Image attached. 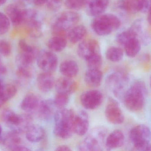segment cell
<instances>
[{
  "label": "cell",
  "mask_w": 151,
  "mask_h": 151,
  "mask_svg": "<svg viewBox=\"0 0 151 151\" xmlns=\"http://www.w3.org/2000/svg\"><path fill=\"white\" fill-rule=\"evenodd\" d=\"M1 118L3 122L11 128L12 131L20 133L26 131L31 125L32 118L29 114L18 115L10 109L2 111Z\"/></svg>",
  "instance_id": "4"
},
{
  "label": "cell",
  "mask_w": 151,
  "mask_h": 151,
  "mask_svg": "<svg viewBox=\"0 0 151 151\" xmlns=\"http://www.w3.org/2000/svg\"><path fill=\"white\" fill-rule=\"evenodd\" d=\"M21 52L16 58L17 66H31L37 60L39 51L33 46L28 44L24 40H21L18 43Z\"/></svg>",
  "instance_id": "9"
},
{
  "label": "cell",
  "mask_w": 151,
  "mask_h": 151,
  "mask_svg": "<svg viewBox=\"0 0 151 151\" xmlns=\"http://www.w3.org/2000/svg\"><path fill=\"white\" fill-rule=\"evenodd\" d=\"M37 85L39 90L43 93L50 92L55 86L54 78L50 72H43L38 76Z\"/></svg>",
  "instance_id": "18"
},
{
  "label": "cell",
  "mask_w": 151,
  "mask_h": 151,
  "mask_svg": "<svg viewBox=\"0 0 151 151\" xmlns=\"http://www.w3.org/2000/svg\"><path fill=\"white\" fill-rule=\"evenodd\" d=\"M89 116L86 112L80 111L76 114L73 118L72 129L74 133L83 136L86 134L89 128Z\"/></svg>",
  "instance_id": "13"
},
{
  "label": "cell",
  "mask_w": 151,
  "mask_h": 151,
  "mask_svg": "<svg viewBox=\"0 0 151 151\" xmlns=\"http://www.w3.org/2000/svg\"><path fill=\"white\" fill-rule=\"evenodd\" d=\"M55 107L53 100H46L40 102L36 111L40 118L42 120H48L54 115Z\"/></svg>",
  "instance_id": "19"
},
{
  "label": "cell",
  "mask_w": 151,
  "mask_h": 151,
  "mask_svg": "<svg viewBox=\"0 0 151 151\" xmlns=\"http://www.w3.org/2000/svg\"><path fill=\"white\" fill-rule=\"evenodd\" d=\"M40 101L37 95L33 93L26 94L21 103V108L27 113L34 112L37 110Z\"/></svg>",
  "instance_id": "24"
},
{
  "label": "cell",
  "mask_w": 151,
  "mask_h": 151,
  "mask_svg": "<svg viewBox=\"0 0 151 151\" xmlns=\"http://www.w3.org/2000/svg\"><path fill=\"white\" fill-rule=\"evenodd\" d=\"M52 1H55V2H58V3H61L62 1V0H52Z\"/></svg>",
  "instance_id": "51"
},
{
  "label": "cell",
  "mask_w": 151,
  "mask_h": 151,
  "mask_svg": "<svg viewBox=\"0 0 151 151\" xmlns=\"http://www.w3.org/2000/svg\"><path fill=\"white\" fill-rule=\"evenodd\" d=\"M151 0H141L139 12L142 13H148L150 12Z\"/></svg>",
  "instance_id": "41"
},
{
  "label": "cell",
  "mask_w": 151,
  "mask_h": 151,
  "mask_svg": "<svg viewBox=\"0 0 151 151\" xmlns=\"http://www.w3.org/2000/svg\"><path fill=\"white\" fill-rule=\"evenodd\" d=\"M105 115L109 122L114 124H120L124 122V116L118 102L114 99H109L108 102Z\"/></svg>",
  "instance_id": "12"
},
{
  "label": "cell",
  "mask_w": 151,
  "mask_h": 151,
  "mask_svg": "<svg viewBox=\"0 0 151 151\" xmlns=\"http://www.w3.org/2000/svg\"><path fill=\"white\" fill-rule=\"evenodd\" d=\"M17 89L16 86L11 84H4L1 91L2 99L6 102L14 97L17 93Z\"/></svg>",
  "instance_id": "34"
},
{
  "label": "cell",
  "mask_w": 151,
  "mask_h": 151,
  "mask_svg": "<svg viewBox=\"0 0 151 151\" xmlns=\"http://www.w3.org/2000/svg\"><path fill=\"white\" fill-rule=\"evenodd\" d=\"M4 84H5L4 83L2 80L0 78V107L2 106L6 102V101L2 99V96H1V91H2Z\"/></svg>",
  "instance_id": "43"
},
{
  "label": "cell",
  "mask_w": 151,
  "mask_h": 151,
  "mask_svg": "<svg viewBox=\"0 0 151 151\" xmlns=\"http://www.w3.org/2000/svg\"><path fill=\"white\" fill-rule=\"evenodd\" d=\"M121 21L115 15L112 14L99 15L96 17L92 23L94 32L101 36H107L119 29Z\"/></svg>",
  "instance_id": "6"
},
{
  "label": "cell",
  "mask_w": 151,
  "mask_h": 151,
  "mask_svg": "<svg viewBox=\"0 0 151 151\" xmlns=\"http://www.w3.org/2000/svg\"><path fill=\"white\" fill-rule=\"evenodd\" d=\"M124 56L123 50L118 47H111L107 50L106 57L108 60L113 62L120 61Z\"/></svg>",
  "instance_id": "32"
},
{
  "label": "cell",
  "mask_w": 151,
  "mask_h": 151,
  "mask_svg": "<svg viewBox=\"0 0 151 151\" xmlns=\"http://www.w3.org/2000/svg\"><path fill=\"white\" fill-rule=\"evenodd\" d=\"M13 151H30V149L28 148V147H26L20 145L17 146L16 147H15L13 149Z\"/></svg>",
  "instance_id": "46"
},
{
  "label": "cell",
  "mask_w": 151,
  "mask_h": 151,
  "mask_svg": "<svg viewBox=\"0 0 151 151\" xmlns=\"http://www.w3.org/2000/svg\"><path fill=\"white\" fill-rule=\"evenodd\" d=\"M10 21L6 14L0 12V35L6 34L10 27Z\"/></svg>",
  "instance_id": "38"
},
{
  "label": "cell",
  "mask_w": 151,
  "mask_h": 151,
  "mask_svg": "<svg viewBox=\"0 0 151 151\" xmlns=\"http://www.w3.org/2000/svg\"><path fill=\"white\" fill-rule=\"evenodd\" d=\"M130 29L133 32L138 38H139V39L148 33L145 29L144 21L142 19H137L133 22Z\"/></svg>",
  "instance_id": "33"
},
{
  "label": "cell",
  "mask_w": 151,
  "mask_h": 151,
  "mask_svg": "<svg viewBox=\"0 0 151 151\" xmlns=\"http://www.w3.org/2000/svg\"><path fill=\"white\" fill-rule=\"evenodd\" d=\"M125 137L122 131L115 130L107 135L105 142V148L107 151L114 150L122 146Z\"/></svg>",
  "instance_id": "15"
},
{
  "label": "cell",
  "mask_w": 151,
  "mask_h": 151,
  "mask_svg": "<svg viewBox=\"0 0 151 151\" xmlns=\"http://www.w3.org/2000/svg\"><path fill=\"white\" fill-rule=\"evenodd\" d=\"M7 72V68L0 60V76L5 75Z\"/></svg>",
  "instance_id": "45"
},
{
  "label": "cell",
  "mask_w": 151,
  "mask_h": 151,
  "mask_svg": "<svg viewBox=\"0 0 151 151\" xmlns=\"http://www.w3.org/2000/svg\"><path fill=\"white\" fill-rule=\"evenodd\" d=\"M141 0H122L120 6L124 10L131 14L139 12Z\"/></svg>",
  "instance_id": "30"
},
{
  "label": "cell",
  "mask_w": 151,
  "mask_h": 151,
  "mask_svg": "<svg viewBox=\"0 0 151 151\" xmlns=\"http://www.w3.org/2000/svg\"><path fill=\"white\" fill-rule=\"evenodd\" d=\"M60 71L63 76L72 78L78 74L79 67L78 63L75 61L67 60L61 63Z\"/></svg>",
  "instance_id": "22"
},
{
  "label": "cell",
  "mask_w": 151,
  "mask_h": 151,
  "mask_svg": "<svg viewBox=\"0 0 151 151\" xmlns=\"http://www.w3.org/2000/svg\"><path fill=\"white\" fill-rule=\"evenodd\" d=\"M79 20V15L76 12L67 11L62 13L52 25V34L53 36L65 37L68 30L76 26Z\"/></svg>",
  "instance_id": "5"
},
{
  "label": "cell",
  "mask_w": 151,
  "mask_h": 151,
  "mask_svg": "<svg viewBox=\"0 0 151 151\" xmlns=\"http://www.w3.org/2000/svg\"><path fill=\"white\" fill-rule=\"evenodd\" d=\"M2 129L1 125L0 124V138L1 137V133H2Z\"/></svg>",
  "instance_id": "50"
},
{
  "label": "cell",
  "mask_w": 151,
  "mask_h": 151,
  "mask_svg": "<svg viewBox=\"0 0 151 151\" xmlns=\"http://www.w3.org/2000/svg\"><path fill=\"white\" fill-rule=\"evenodd\" d=\"M75 113L71 109L65 108L59 109L54 114V134L63 139L70 138L73 133V118Z\"/></svg>",
  "instance_id": "2"
},
{
  "label": "cell",
  "mask_w": 151,
  "mask_h": 151,
  "mask_svg": "<svg viewBox=\"0 0 151 151\" xmlns=\"http://www.w3.org/2000/svg\"><path fill=\"white\" fill-rule=\"evenodd\" d=\"M48 0H32L33 3L37 6H42L46 3Z\"/></svg>",
  "instance_id": "47"
},
{
  "label": "cell",
  "mask_w": 151,
  "mask_h": 151,
  "mask_svg": "<svg viewBox=\"0 0 151 151\" xmlns=\"http://www.w3.org/2000/svg\"><path fill=\"white\" fill-rule=\"evenodd\" d=\"M108 135V130L104 126L92 129L79 144L78 149L82 151H103Z\"/></svg>",
  "instance_id": "3"
},
{
  "label": "cell",
  "mask_w": 151,
  "mask_h": 151,
  "mask_svg": "<svg viewBox=\"0 0 151 151\" xmlns=\"http://www.w3.org/2000/svg\"><path fill=\"white\" fill-rule=\"evenodd\" d=\"M135 37H137L135 36L133 32L129 29L127 30L121 32L117 35L116 38V42L119 45L124 46L130 40Z\"/></svg>",
  "instance_id": "37"
},
{
  "label": "cell",
  "mask_w": 151,
  "mask_h": 151,
  "mask_svg": "<svg viewBox=\"0 0 151 151\" xmlns=\"http://www.w3.org/2000/svg\"><path fill=\"white\" fill-rule=\"evenodd\" d=\"M103 100L102 93L97 90L86 91L80 97L82 106L88 110H94L98 108L102 104Z\"/></svg>",
  "instance_id": "11"
},
{
  "label": "cell",
  "mask_w": 151,
  "mask_h": 151,
  "mask_svg": "<svg viewBox=\"0 0 151 151\" xmlns=\"http://www.w3.org/2000/svg\"><path fill=\"white\" fill-rule=\"evenodd\" d=\"M28 32L32 38L38 39L43 36L42 23L40 18L26 24Z\"/></svg>",
  "instance_id": "29"
},
{
  "label": "cell",
  "mask_w": 151,
  "mask_h": 151,
  "mask_svg": "<svg viewBox=\"0 0 151 151\" xmlns=\"http://www.w3.org/2000/svg\"><path fill=\"white\" fill-rule=\"evenodd\" d=\"M7 0H0V6H2L6 3Z\"/></svg>",
  "instance_id": "49"
},
{
  "label": "cell",
  "mask_w": 151,
  "mask_h": 151,
  "mask_svg": "<svg viewBox=\"0 0 151 151\" xmlns=\"http://www.w3.org/2000/svg\"><path fill=\"white\" fill-rule=\"evenodd\" d=\"M27 139L30 142L36 143L45 137V132L41 126L37 124L30 125L25 131Z\"/></svg>",
  "instance_id": "23"
},
{
  "label": "cell",
  "mask_w": 151,
  "mask_h": 151,
  "mask_svg": "<svg viewBox=\"0 0 151 151\" xmlns=\"http://www.w3.org/2000/svg\"><path fill=\"white\" fill-rule=\"evenodd\" d=\"M147 91L144 83L137 81L127 89L124 95V103L126 107L132 112H139L144 107Z\"/></svg>",
  "instance_id": "1"
},
{
  "label": "cell",
  "mask_w": 151,
  "mask_h": 151,
  "mask_svg": "<svg viewBox=\"0 0 151 151\" xmlns=\"http://www.w3.org/2000/svg\"><path fill=\"white\" fill-rule=\"evenodd\" d=\"M0 60H1V59H0Z\"/></svg>",
  "instance_id": "52"
},
{
  "label": "cell",
  "mask_w": 151,
  "mask_h": 151,
  "mask_svg": "<svg viewBox=\"0 0 151 151\" xmlns=\"http://www.w3.org/2000/svg\"><path fill=\"white\" fill-rule=\"evenodd\" d=\"M88 68L100 69L102 63L101 53L96 54L85 60Z\"/></svg>",
  "instance_id": "35"
},
{
  "label": "cell",
  "mask_w": 151,
  "mask_h": 151,
  "mask_svg": "<svg viewBox=\"0 0 151 151\" xmlns=\"http://www.w3.org/2000/svg\"><path fill=\"white\" fill-rule=\"evenodd\" d=\"M67 40L66 38L62 37L53 36L47 43V47L53 52H60L67 46Z\"/></svg>",
  "instance_id": "28"
},
{
  "label": "cell",
  "mask_w": 151,
  "mask_h": 151,
  "mask_svg": "<svg viewBox=\"0 0 151 151\" xmlns=\"http://www.w3.org/2000/svg\"><path fill=\"white\" fill-rule=\"evenodd\" d=\"M23 10L17 4H10L6 7V14L14 25L20 26L22 24Z\"/></svg>",
  "instance_id": "20"
},
{
  "label": "cell",
  "mask_w": 151,
  "mask_h": 151,
  "mask_svg": "<svg viewBox=\"0 0 151 151\" xmlns=\"http://www.w3.org/2000/svg\"><path fill=\"white\" fill-rule=\"evenodd\" d=\"M109 89L116 97H123L129 83L128 76L122 71L113 72L107 78L106 81Z\"/></svg>",
  "instance_id": "8"
},
{
  "label": "cell",
  "mask_w": 151,
  "mask_h": 151,
  "mask_svg": "<svg viewBox=\"0 0 151 151\" xmlns=\"http://www.w3.org/2000/svg\"><path fill=\"white\" fill-rule=\"evenodd\" d=\"M86 34L87 31L84 26L76 25L69 30L67 37L71 43L76 44L83 40L86 36Z\"/></svg>",
  "instance_id": "25"
},
{
  "label": "cell",
  "mask_w": 151,
  "mask_h": 151,
  "mask_svg": "<svg viewBox=\"0 0 151 151\" xmlns=\"http://www.w3.org/2000/svg\"><path fill=\"white\" fill-rule=\"evenodd\" d=\"M129 138L134 148L141 151H151V132L145 124H139L130 130Z\"/></svg>",
  "instance_id": "7"
},
{
  "label": "cell",
  "mask_w": 151,
  "mask_h": 151,
  "mask_svg": "<svg viewBox=\"0 0 151 151\" xmlns=\"http://www.w3.org/2000/svg\"><path fill=\"white\" fill-rule=\"evenodd\" d=\"M37 60L39 68L44 72L52 73L58 66V57L52 51L44 50L39 52Z\"/></svg>",
  "instance_id": "10"
},
{
  "label": "cell",
  "mask_w": 151,
  "mask_h": 151,
  "mask_svg": "<svg viewBox=\"0 0 151 151\" xmlns=\"http://www.w3.org/2000/svg\"><path fill=\"white\" fill-rule=\"evenodd\" d=\"M147 14H148V16H147V21L149 23V24L150 25V24H151V15H150V12L147 13Z\"/></svg>",
  "instance_id": "48"
},
{
  "label": "cell",
  "mask_w": 151,
  "mask_h": 151,
  "mask_svg": "<svg viewBox=\"0 0 151 151\" xmlns=\"http://www.w3.org/2000/svg\"><path fill=\"white\" fill-rule=\"evenodd\" d=\"M102 77L100 69L88 68L85 74V81L90 87H99L101 84Z\"/></svg>",
  "instance_id": "21"
},
{
  "label": "cell",
  "mask_w": 151,
  "mask_h": 151,
  "mask_svg": "<svg viewBox=\"0 0 151 151\" xmlns=\"http://www.w3.org/2000/svg\"><path fill=\"white\" fill-rule=\"evenodd\" d=\"M22 139L19 136V133L12 131L8 133L4 137L3 144L4 146L10 151L17 146L21 145Z\"/></svg>",
  "instance_id": "26"
},
{
  "label": "cell",
  "mask_w": 151,
  "mask_h": 151,
  "mask_svg": "<svg viewBox=\"0 0 151 151\" xmlns=\"http://www.w3.org/2000/svg\"><path fill=\"white\" fill-rule=\"evenodd\" d=\"M16 76L22 82H28L32 78L33 73L30 66H18Z\"/></svg>",
  "instance_id": "31"
},
{
  "label": "cell",
  "mask_w": 151,
  "mask_h": 151,
  "mask_svg": "<svg viewBox=\"0 0 151 151\" xmlns=\"http://www.w3.org/2000/svg\"><path fill=\"white\" fill-rule=\"evenodd\" d=\"M125 53L129 57H134L139 53L141 43L137 37L132 38L124 45Z\"/></svg>",
  "instance_id": "27"
},
{
  "label": "cell",
  "mask_w": 151,
  "mask_h": 151,
  "mask_svg": "<svg viewBox=\"0 0 151 151\" xmlns=\"http://www.w3.org/2000/svg\"><path fill=\"white\" fill-rule=\"evenodd\" d=\"M55 89L58 93L72 94L77 89V84L72 78L63 76L58 78L55 83Z\"/></svg>",
  "instance_id": "17"
},
{
  "label": "cell",
  "mask_w": 151,
  "mask_h": 151,
  "mask_svg": "<svg viewBox=\"0 0 151 151\" xmlns=\"http://www.w3.org/2000/svg\"><path fill=\"white\" fill-rule=\"evenodd\" d=\"M86 0H66L64 5L70 10H76L82 8L85 4Z\"/></svg>",
  "instance_id": "39"
},
{
  "label": "cell",
  "mask_w": 151,
  "mask_h": 151,
  "mask_svg": "<svg viewBox=\"0 0 151 151\" xmlns=\"http://www.w3.org/2000/svg\"><path fill=\"white\" fill-rule=\"evenodd\" d=\"M109 0H86L85 5L87 14L96 17L103 14L107 8Z\"/></svg>",
  "instance_id": "16"
},
{
  "label": "cell",
  "mask_w": 151,
  "mask_h": 151,
  "mask_svg": "<svg viewBox=\"0 0 151 151\" xmlns=\"http://www.w3.org/2000/svg\"><path fill=\"white\" fill-rule=\"evenodd\" d=\"M79 57L85 60L94 55L101 53L99 43L93 39L84 40L79 44L77 49Z\"/></svg>",
  "instance_id": "14"
},
{
  "label": "cell",
  "mask_w": 151,
  "mask_h": 151,
  "mask_svg": "<svg viewBox=\"0 0 151 151\" xmlns=\"http://www.w3.org/2000/svg\"><path fill=\"white\" fill-rule=\"evenodd\" d=\"M55 150L56 151H71L72 150L68 145H61L57 147Z\"/></svg>",
  "instance_id": "44"
},
{
  "label": "cell",
  "mask_w": 151,
  "mask_h": 151,
  "mask_svg": "<svg viewBox=\"0 0 151 151\" xmlns=\"http://www.w3.org/2000/svg\"><path fill=\"white\" fill-rule=\"evenodd\" d=\"M12 47L9 42L5 40H0V54L4 56L10 55Z\"/></svg>",
  "instance_id": "40"
},
{
  "label": "cell",
  "mask_w": 151,
  "mask_h": 151,
  "mask_svg": "<svg viewBox=\"0 0 151 151\" xmlns=\"http://www.w3.org/2000/svg\"><path fill=\"white\" fill-rule=\"evenodd\" d=\"M69 95L66 93L57 92L53 100L54 103L56 108L59 109L65 108L69 101Z\"/></svg>",
  "instance_id": "36"
},
{
  "label": "cell",
  "mask_w": 151,
  "mask_h": 151,
  "mask_svg": "<svg viewBox=\"0 0 151 151\" xmlns=\"http://www.w3.org/2000/svg\"><path fill=\"white\" fill-rule=\"evenodd\" d=\"M47 3L48 8L52 11H56L59 10L61 4V3L55 2L52 0H48Z\"/></svg>",
  "instance_id": "42"
}]
</instances>
